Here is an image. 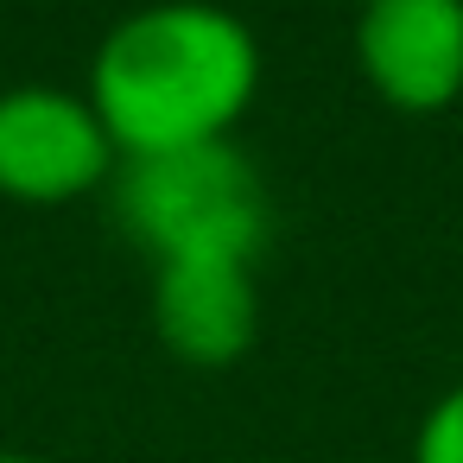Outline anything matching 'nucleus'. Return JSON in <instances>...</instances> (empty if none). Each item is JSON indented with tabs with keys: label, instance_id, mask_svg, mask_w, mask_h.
Here are the masks:
<instances>
[{
	"label": "nucleus",
	"instance_id": "obj_1",
	"mask_svg": "<svg viewBox=\"0 0 463 463\" xmlns=\"http://www.w3.org/2000/svg\"><path fill=\"white\" fill-rule=\"evenodd\" d=\"M260 90V39L222 0H146L90 58V109L121 159L229 140Z\"/></svg>",
	"mask_w": 463,
	"mask_h": 463
},
{
	"label": "nucleus",
	"instance_id": "obj_2",
	"mask_svg": "<svg viewBox=\"0 0 463 463\" xmlns=\"http://www.w3.org/2000/svg\"><path fill=\"white\" fill-rule=\"evenodd\" d=\"M115 216L146 260H260L273 235L267 178L235 140L121 159Z\"/></svg>",
	"mask_w": 463,
	"mask_h": 463
},
{
	"label": "nucleus",
	"instance_id": "obj_3",
	"mask_svg": "<svg viewBox=\"0 0 463 463\" xmlns=\"http://www.w3.org/2000/svg\"><path fill=\"white\" fill-rule=\"evenodd\" d=\"M121 165L102 115L83 90L14 83L0 90V197L14 203H77Z\"/></svg>",
	"mask_w": 463,
	"mask_h": 463
},
{
	"label": "nucleus",
	"instance_id": "obj_4",
	"mask_svg": "<svg viewBox=\"0 0 463 463\" xmlns=\"http://www.w3.org/2000/svg\"><path fill=\"white\" fill-rule=\"evenodd\" d=\"M355 64L400 115H438L463 96V0H362Z\"/></svg>",
	"mask_w": 463,
	"mask_h": 463
},
{
	"label": "nucleus",
	"instance_id": "obj_5",
	"mask_svg": "<svg viewBox=\"0 0 463 463\" xmlns=\"http://www.w3.org/2000/svg\"><path fill=\"white\" fill-rule=\"evenodd\" d=\"M153 330L191 368H229L260 336L254 260H153Z\"/></svg>",
	"mask_w": 463,
	"mask_h": 463
},
{
	"label": "nucleus",
	"instance_id": "obj_6",
	"mask_svg": "<svg viewBox=\"0 0 463 463\" xmlns=\"http://www.w3.org/2000/svg\"><path fill=\"white\" fill-rule=\"evenodd\" d=\"M412 463H463V381L444 387L412 431Z\"/></svg>",
	"mask_w": 463,
	"mask_h": 463
},
{
	"label": "nucleus",
	"instance_id": "obj_7",
	"mask_svg": "<svg viewBox=\"0 0 463 463\" xmlns=\"http://www.w3.org/2000/svg\"><path fill=\"white\" fill-rule=\"evenodd\" d=\"M0 463H52V457H39V450H0Z\"/></svg>",
	"mask_w": 463,
	"mask_h": 463
}]
</instances>
